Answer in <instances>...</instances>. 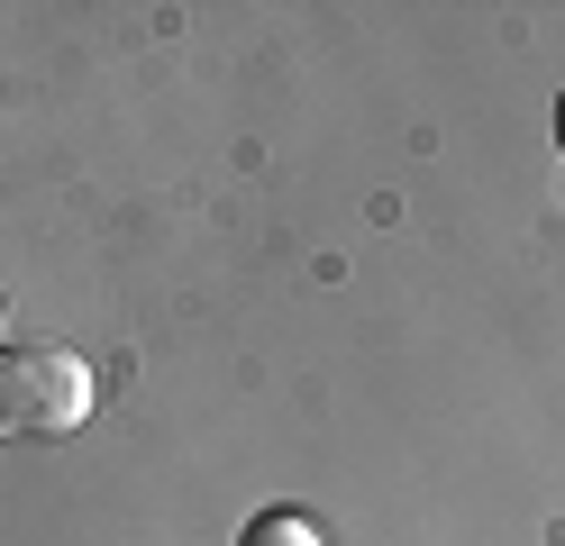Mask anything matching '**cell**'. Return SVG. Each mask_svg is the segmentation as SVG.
<instances>
[{
	"instance_id": "1",
	"label": "cell",
	"mask_w": 565,
	"mask_h": 546,
	"mask_svg": "<svg viewBox=\"0 0 565 546\" xmlns=\"http://www.w3.org/2000/svg\"><path fill=\"white\" fill-rule=\"evenodd\" d=\"M92 419V364L64 346H0V437H74Z\"/></svg>"
},
{
	"instance_id": "2",
	"label": "cell",
	"mask_w": 565,
	"mask_h": 546,
	"mask_svg": "<svg viewBox=\"0 0 565 546\" xmlns=\"http://www.w3.org/2000/svg\"><path fill=\"white\" fill-rule=\"evenodd\" d=\"M246 546H320V528L301 510H265V520H246Z\"/></svg>"
},
{
	"instance_id": "3",
	"label": "cell",
	"mask_w": 565,
	"mask_h": 546,
	"mask_svg": "<svg viewBox=\"0 0 565 546\" xmlns=\"http://www.w3.org/2000/svg\"><path fill=\"white\" fill-rule=\"evenodd\" d=\"M556 137H565V100H556Z\"/></svg>"
}]
</instances>
